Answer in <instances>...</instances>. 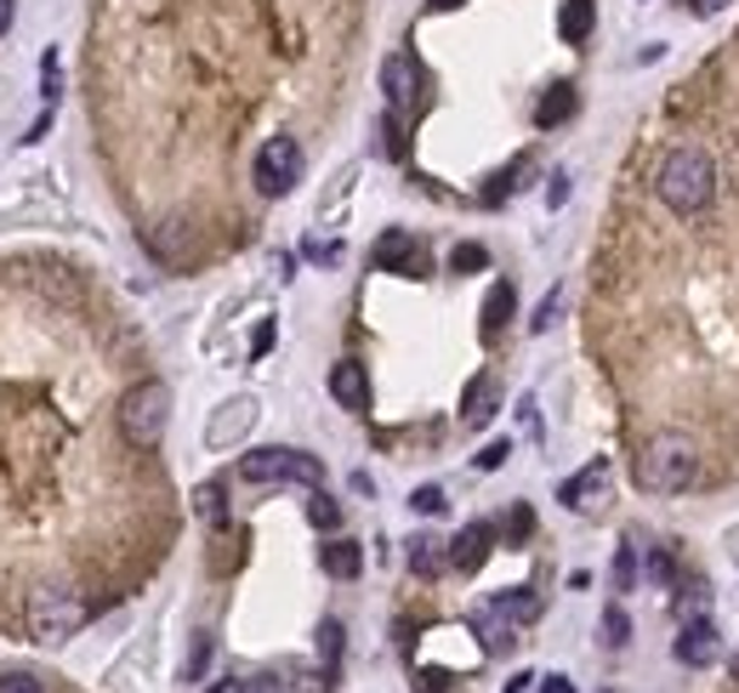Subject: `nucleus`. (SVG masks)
<instances>
[{
  "instance_id": "nucleus-1",
  "label": "nucleus",
  "mask_w": 739,
  "mask_h": 693,
  "mask_svg": "<svg viewBox=\"0 0 739 693\" xmlns=\"http://www.w3.org/2000/svg\"><path fill=\"white\" fill-rule=\"evenodd\" d=\"M717 160L706 154V148H671V154L660 160L655 171V193H660V205L677 211V217H700L711 200H717Z\"/></svg>"
},
{
  "instance_id": "nucleus-2",
  "label": "nucleus",
  "mask_w": 739,
  "mask_h": 693,
  "mask_svg": "<svg viewBox=\"0 0 739 693\" xmlns=\"http://www.w3.org/2000/svg\"><path fill=\"white\" fill-rule=\"evenodd\" d=\"M695 478H700V450L677 432L649 438L643 455H637V489L643 494H682Z\"/></svg>"
},
{
  "instance_id": "nucleus-3",
  "label": "nucleus",
  "mask_w": 739,
  "mask_h": 693,
  "mask_svg": "<svg viewBox=\"0 0 739 693\" xmlns=\"http://www.w3.org/2000/svg\"><path fill=\"white\" fill-rule=\"evenodd\" d=\"M114 415H120V432H126L131 450H154L166 438V426H171V386L166 381H137Z\"/></svg>"
},
{
  "instance_id": "nucleus-4",
  "label": "nucleus",
  "mask_w": 739,
  "mask_h": 693,
  "mask_svg": "<svg viewBox=\"0 0 739 693\" xmlns=\"http://www.w3.org/2000/svg\"><path fill=\"white\" fill-rule=\"evenodd\" d=\"M239 478L257 483V489H273V483H302V489H319L324 483V461L308 455V450H284V443H273V450H251L239 461Z\"/></svg>"
},
{
  "instance_id": "nucleus-5",
  "label": "nucleus",
  "mask_w": 739,
  "mask_h": 693,
  "mask_svg": "<svg viewBox=\"0 0 739 693\" xmlns=\"http://www.w3.org/2000/svg\"><path fill=\"white\" fill-rule=\"evenodd\" d=\"M23 620H29L34 642H69L86 625V603H80V591H69V585H40V591H29Z\"/></svg>"
},
{
  "instance_id": "nucleus-6",
  "label": "nucleus",
  "mask_w": 739,
  "mask_h": 693,
  "mask_svg": "<svg viewBox=\"0 0 739 693\" xmlns=\"http://www.w3.org/2000/svg\"><path fill=\"white\" fill-rule=\"evenodd\" d=\"M251 177H257V193L262 200H284V193L302 182V142L296 137H268L251 160Z\"/></svg>"
},
{
  "instance_id": "nucleus-7",
  "label": "nucleus",
  "mask_w": 739,
  "mask_h": 693,
  "mask_svg": "<svg viewBox=\"0 0 739 693\" xmlns=\"http://www.w3.org/2000/svg\"><path fill=\"white\" fill-rule=\"evenodd\" d=\"M257 415H262V404L251 399V392L217 404V415L206 421V450H233V443H244V432L257 426Z\"/></svg>"
},
{
  "instance_id": "nucleus-8",
  "label": "nucleus",
  "mask_w": 739,
  "mask_h": 693,
  "mask_svg": "<svg viewBox=\"0 0 739 693\" xmlns=\"http://www.w3.org/2000/svg\"><path fill=\"white\" fill-rule=\"evenodd\" d=\"M381 91H387V109L392 114H410L421 103V63L410 52H392L381 63Z\"/></svg>"
},
{
  "instance_id": "nucleus-9",
  "label": "nucleus",
  "mask_w": 739,
  "mask_h": 693,
  "mask_svg": "<svg viewBox=\"0 0 739 693\" xmlns=\"http://www.w3.org/2000/svg\"><path fill=\"white\" fill-rule=\"evenodd\" d=\"M376 268H381V273H410V279H421L432 262H427V251L416 244V233L392 228V233H381V244H376Z\"/></svg>"
},
{
  "instance_id": "nucleus-10",
  "label": "nucleus",
  "mask_w": 739,
  "mask_h": 693,
  "mask_svg": "<svg viewBox=\"0 0 739 693\" xmlns=\"http://www.w3.org/2000/svg\"><path fill=\"white\" fill-rule=\"evenodd\" d=\"M717 654H722V636H717V625H711V620H682L677 660L700 671V665H717Z\"/></svg>"
},
{
  "instance_id": "nucleus-11",
  "label": "nucleus",
  "mask_w": 739,
  "mask_h": 693,
  "mask_svg": "<svg viewBox=\"0 0 739 693\" xmlns=\"http://www.w3.org/2000/svg\"><path fill=\"white\" fill-rule=\"evenodd\" d=\"M489 546H496V523H467V529L450 540V569L478 574L483 558H489Z\"/></svg>"
},
{
  "instance_id": "nucleus-12",
  "label": "nucleus",
  "mask_w": 739,
  "mask_h": 693,
  "mask_svg": "<svg viewBox=\"0 0 739 693\" xmlns=\"http://www.w3.org/2000/svg\"><path fill=\"white\" fill-rule=\"evenodd\" d=\"M330 399H336L341 410H370V375H364V364L341 359V364L330 370Z\"/></svg>"
},
{
  "instance_id": "nucleus-13",
  "label": "nucleus",
  "mask_w": 739,
  "mask_h": 693,
  "mask_svg": "<svg viewBox=\"0 0 739 693\" xmlns=\"http://www.w3.org/2000/svg\"><path fill=\"white\" fill-rule=\"evenodd\" d=\"M603 489H609V461H591L580 478H569V483L558 489V501H563L569 512H580V506H598Z\"/></svg>"
},
{
  "instance_id": "nucleus-14",
  "label": "nucleus",
  "mask_w": 739,
  "mask_h": 693,
  "mask_svg": "<svg viewBox=\"0 0 739 693\" xmlns=\"http://www.w3.org/2000/svg\"><path fill=\"white\" fill-rule=\"evenodd\" d=\"M472 631H478V642H483L489 654H507L512 642H518V620H507L501 609H489V603L472 614Z\"/></svg>"
},
{
  "instance_id": "nucleus-15",
  "label": "nucleus",
  "mask_w": 739,
  "mask_h": 693,
  "mask_svg": "<svg viewBox=\"0 0 739 693\" xmlns=\"http://www.w3.org/2000/svg\"><path fill=\"white\" fill-rule=\"evenodd\" d=\"M496 404H501V381H496V375H478V381L467 386V399H461V421H467V426H489Z\"/></svg>"
},
{
  "instance_id": "nucleus-16",
  "label": "nucleus",
  "mask_w": 739,
  "mask_h": 693,
  "mask_svg": "<svg viewBox=\"0 0 739 693\" xmlns=\"http://www.w3.org/2000/svg\"><path fill=\"white\" fill-rule=\"evenodd\" d=\"M575 109H580V91H575V86H552V91L535 103V125H540V131H558Z\"/></svg>"
},
{
  "instance_id": "nucleus-17",
  "label": "nucleus",
  "mask_w": 739,
  "mask_h": 693,
  "mask_svg": "<svg viewBox=\"0 0 739 693\" xmlns=\"http://www.w3.org/2000/svg\"><path fill=\"white\" fill-rule=\"evenodd\" d=\"M512 308H518V290L507 279L489 284V295H483V335H501L512 324Z\"/></svg>"
},
{
  "instance_id": "nucleus-18",
  "label": "nucleus",
  "mask_w": 739,
  "mask_h": 693,
  "mask_svg": "<svg viewBox=\"0 0 739 693\" xmlns=\"http://www.w3.org/2000/svg\"><path fill=\"white\" fill-rule=\"evenodd\" d=\"M405 558H410V574H421V580H432V574H443V563H450V552H443V540H432V534H416V540H405Z\"/></svg>"
},
{
  "instance_id": "nucleus-19",
  "label": "nucleus",
  "mask_w": 739,
  "mask_h": 693,
  "mask_svg": "<svg viewBox=\"0 0 739 693\" xmlns=\"http://www.w3.org/2000/svg\"><path fill=\"white\" fill-rule=\"evenodd\" d=\"M591 23H598V7H591V0H563V12H558V34H563V46H586Z\"/></svg>"
},
{
  "instance_id": "nucleus-20",
  "label": "nucleus",
  "mask_w": 739,
  "mask_h": 693,
  "mask_svg": "<svg viewBox=\"0 0 739 693\" xmlns=\"http://www.w3.org/2000/svg\"><path fill=\"white\" fill-rule=\"evenodd\" d=\"M319 563H324V574H336V580H359L364 552L353 546V540H330V546L319 552Z\"/></svg>"
},
{
  "instance_id": "nucleus-21",
  "label": "nucleus",
  "mask_w": 739,
  "mask_h": 693,
  "mask_svg": "<svg viewBox=\"0 0 739 693\" xmlns=\"http://www.w3.org/2000/svg\"><path fill=\"white\" fill-rule=\"evenodd\" d=\"M193 512H200L206 523H228V489L222 483H200L193 489Z\"/></svg>"
},
{
  "instance_id": "nucleus-22",
  "label": "nucleus",
  "mask_w": 739,
  "mask_h": 693,
  "mask_svg": "<svg viewBox=\"0 0 739 693\" xmlns=\"http://www.w3.org/2000/svg\"><path fill=\"white\" fill-rule=\"evenodd\" d=\"M489 609H501L507 620H535L540 597H535V591H501V597H489Z\"/></svg>"
},
{
  "instance_id": "nucleus-23",
  "label": "nucleus",
  "mask_w": 739,
  "mask_h": 693,
  "mask_svg": "<svg viewBox=\"0 0 739 693\" xmlns=\"http://www.w3.org/2000/svg\"><path fill=\"white\" fill-rule=\"evenodd\" d=\"M206 665H211V631H193V642H188V665H182V682H200V676H206Z\"/></svg>"
},
{
  "instance_id": "nucleus-24",
  "label": "nucleus",
  "mask_w": 739,
  "mask_h": 693,
  "mask_svg": "<svg viewBox=\"0 0 739 693\" xmlns=\"http://www.w3.org/2000/svg\"><path fill=\"white\" fill-rule=\"evenodd\" d=\"M626 642H631V620L615 603V609H603V649H626Z\"/></svg>"
},
{
  "instance_id": "nucleus-25",
  "label": "nucleus",
  "mask_w": 739,
  "mask_h": 693,
  "mask_svg": "<svg viewBox=\"0 0 739 693\" xmlns=\"http://www.w3.org/2000/svg\"><path fill=\"white\" fill-rule=\"evenodd\" d=\"M410 506H416L421 518H443V512H450V501H443V489H438V483H421V489L410 494Z\"/></svg>"
},
{
  "instance_id": "nucleus-26",
  "label": "nucleus",
  "mask_w": 739,
  "mask_h": 693,
  "mask_svg": "<svg viewBox=\"0 0 739 693\" xmlns=\"http://www.w3.org/2000/svg\"><path fill=\"white\" fill-rule=\"evenodd\" d=\"M308 523H313V529H324V534H330V529H336V523H341V506H336V501H330V494H319V489H313V501H308Z\"/></svg>"
},
{
  "instance_id": "nucleus-27",
  "label": "nucleus",
  "mask_w": 739,
  "mask_h": 693,
  "mask_svg": "<svg viewBox=\"0 0 739 693\" xmlns=\"http://www.w3.org/2000/svg\"><path fill=\"white\" fill-rule=\"evenodd\" d=\"M450 268H456V273H478V268H489V251H483V244H456V251H450Z\"/></svg>"
},
{
  "instance_id": "nucleus-28",
  "label": "nucleus",
  "mask_w": 739,
  "mask_h": 693,
  "mask_svg": "<svg viewBox=\"0 0 739 693\" xmlns=\"http://www.w3.org/2000/svg\"><path fill=\"white\" fill-rule=\"evenodd\" d=\"M507 455H512V443H507V438H496V443H483V450H478V461H472V466H478V472H501V466H507Z\"/></svg>"
},
{
  "instance_id": "nucleus-29",
  "label": "nucleus",
  "mask_w": 739,
  "mask_h": 693,
  "mask_svg": "<svg viewBox=\"0 0 739 693\" xmlns=\"http://www.w3.org/2000/svg\"><path fill=\"white\" fill-rule=\"evenodd\" d=\"M631 585H637V552L620 546L615 552V591H631Z\"/></svg>"
},
{
  "instance_id": "nucleus-30",
  "label": "nucleus",
  "mask_w": 739,
  "mask_h": 693,
  "mask_svg": "<svg viewBox=\"0 0 739 693\" xmlns=\"http://www.w3.org/2000/svg\"><path fill=\"white\" fill-rule=\"evenodd\" d=\"M319 654H324V665H336V660H341V625H336V620H324V625H319Z\"/></svg>"
},
{
  "instance_id": "nucleus-31",
  "label": "nucleus",
  "mask_w": 739,
  "mask_h": 693,
  "mask_svg": "<svg viewBox=\"0 0 739 693\" xmlns=\"http://www.w3.org/2000/svg\"><path fill=\"white\" fill-rule=\"evenodd\" d=\"M507 534H512V546H523V540L535 534V512H529V506H512V518H507Z\"/></svg>"
},
{
  "instance_id": "nucleus-32",
  "label": "nucleus",
  "mask_w": 739,
  "mask_h": 693,
  "mask_svg": "<svg viewBox=\"0 0 739 693\" xmlns=\"http://www.w3.org/2000/svg\"><path fill=\"white\" fill-rule=\"evenodd\" d=\"M700 609H706V585H688L682 597H677V614L682 620H700Z\"/></svg>"
},
{
  "instance_id": "nucleus-33",
  "label": "nucleus",
  "mask_w": 739,
  "mask_h": 693,
  "mask_svg": "<svg viewBox=\"0 0 739 693\" xmlns=\"http://www.w3.org/2000/svg\"><path fill=\"white\" fill-rule=\"evenodd\" d=\"M558 308H563V290H552L547 302H540V313H535L529 324H535V330H552V324H558Z\"/></svg>"
},
{
  "instance_id": "nucleus-34",
  "label": "nucleus",
  "mask_w": 739,
  "mask_h": 693,
  "mask_svg": "<svg viewBox=\"0 0 739 693\" xmlns=\"http://www.w3.org/2000/svg\"><path fill=\"white\" fill-rule=\"evenodd\" d=\"M0 693H46L29 671H12V676H0Z\"/></svg>"
},
{
  "instance_id": "nucleus-35",
  "label": "nucleus",
  "mask_w": 739,
  "mask_h": 693,
  "mask_svg": "<svg viewBox=\"0 0 739 693\" xmlns=\"http://www.w3.org/2000/svg\"><path fill=\"white\" fill-rule=\"evenodd\" d=\"M547 200H552V205H563V200H569V177H563V171L552 177V188H547Z\"/></svg>"
},
{
  "instance_id": "nucleus-36",
  "label": "nucleus",
  "mask_w": 739,
  "mask_h": 693,
  "mask_svg": "<svg viewBox=\"0 0 739 693\" xmlns=\"http://www.w3.org/2000/svg\"><path fill=\"white\" fill-rule=\"evenodd\" d=\"M688 7H695V18H717V12L728 7V0H688Z\"/></svg>"
},
{
  "instance_id": "nucleus-37",
  "label": "nucleus",
  "mask_w": 739,
  "mask_h": 693,
  "mask_svg": "<svg viewBox=\"0 0 739 693\" xmlns=\"http://www.w3.org/2000/svg\"><path fill=\"white\" fill-rule=\"evenodd\" d=\"M540 693H575L569 676H540Z\"/></svg>"
},
{
  "instance_id": "nucleus-38",
  "label": "nucleus",
  "mask_w": 739,
  "mask_h": 693,
  "mask_svg": "<svg viewBox=\"0 0 739 693\" xmlns=\"http://www.w3.org/2000/svg\"><path fill=\"white\" fill-rule=\"evenodd\" d=\"M649 574H655L660 585H671V558H655V563H649Z\"/></svg>"
},
{
  "instance_id": "nucleus-39",
  "label": "nucleus",
  "mask_w": 739,
  "mask_h": 693,
  "mask_svg": "<svg viewBox=\"0 0 739 693\" xmlns=\"http://www.w3.org/2000/svg\"><path fill=\"white\" fill-rule=\"evenodd\" d=\"M268 346H273V324H262V330H257V341H251V353H268Z\"/></svg>"
},
{
  "instance_id": "nucleus-40",
  "label": "nucleus",
  "mask_w": 739,
  "mask_h": 693,
  "mask_svg": "<svg viewBox=\"0 0 739 693\" xmlns=\"http://www.w3.org/2000/svg\"><path fill=\"white\" fill-rule=\"evenodd\" d=\"M211 693H251V687H244V676H228V682H217Z\"/></svg>"
},
{
  "instance_id": "nucleus-41",
  "label": "nucleus",
  "mask_w": 739,
  "mask_h": 693,
  "mask_svg": "<svg viewBox=\"0 0 739 693\" xmlns=\"http://www.w3.org/2000/svg\"><path fill=\"white\" fill-rule=\"evenodd\" d=\"M529 682H535V676H529V671H518V676L507 682V693H529Z\"/></svg>"
},
{
  "instance_id": "nucleus-42",
  "label": "nucleus",
  "mask_w": 739,
  "mask_h": 693,
  "mask_svg": "<svg viewBox=\"0 0 739 693\" xmlns=\"http://www.w3.org/2000/svg\"><path fill=\"white\" fill-rule=\"evenodd\" d=\"M12 29V0H0V34Z\"/></svg>"
},
{
  "instance_id": "nucleus-43",
  "label": "nucleus",
  "mask_w": 739,
  "mask_h": 693,
  "mask_svg": "<svg viewBox=\"0 0 739 693\" xmlns=\"http://www.w3.org/2000/svg\"><path fill=\"white\" fill-rule=\"evenodd\" d=\"M416 693H438V676H421V682H416Z\"/></svg>"
},
{
  "instance_id": "nucleus-44",
  "label": "nucleus",
  "mask_w": 739,
  "mask_h": 693,
  "mask_svg": "<svg viewBox=\"0 0 739 693\" xmlns=\"http://www.w3.org/2000/svg\"><path fill=\"white\" fill-rule=\"evenodd\" d=\"M427 7H438V12H450V7H461V0H427Z\"/></svg>"
},
{
  "instance_id": "nucleus-45",
  "label": "nucleus",
  "mask_w": 739,
  "mask_h": 693,
  "mask_svg": "<svg viewBox=\"0 0 739 693\" xmlns=\"http://www.w3.org/2000/svg\"><path fill=\"white\" fill-rule=\"evenodd\" d=\"M733 682H739V654H733Z\"/></svg>"
}]
</instances>
